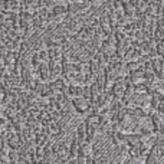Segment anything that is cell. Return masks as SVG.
Here are the masks:
<instances>
[{"label":"cell","mask_w":164,"mask_h":164,"mask_svg":"<svg viewBox=\"0 0 164 164\" xmlns=\"http://www.w3.org/2000/svg\"><path fill=\"white\" fill-rule=\"evenodd\" d=\"M72 105H74V108H75V111L78 114H81V115H84V114H88L91 109H92V105L89 104L88 98H85V96H75V98H72Z\"/></svg>","instance_id":"1"}]
</instances>
